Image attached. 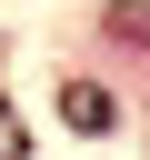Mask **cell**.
Wrapping results in <instances>:
<instances>
[{"instance_id":"6da1fadb","label":"cell","mask_w":150,"mask_h":160,"mask_svg":"<svg viewBox=\"0 0 150 160\" xmlns=\"http://www.w3.org/2000/svg\"><path fill=\"white\" fill-rule=\"evenodd\" d=\"M60 120H70V130H110V90L70 80V90H60Z\"/></svg>"},{"instance_id":"7a4b0ae2","label":"cell","mask_w":150,"mask_h":160,"mask_svg":"<svg viewBox=\"0 0 150 160\" xmlns=\"http://www.w3.org/2000/svg\"><path fill=\"white\" fill-rule=\"evenodd\" d=\"M20 150H30V130H20V110L0 100V160H20Z\"/></svg>"}]
</instances>
